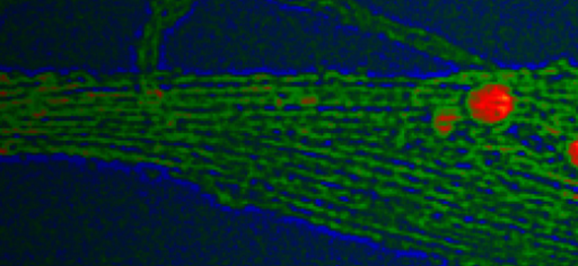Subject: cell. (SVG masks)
Here are the masks:
<instances>
[{
	"instance_id": "obj_1",
	"label": "cell",
	"mask_w": 578,
	"mask_h": 266,
	"mask_svg": "<svg viewBox=\"0 0 578 266\" xmlns=\"http://www.w3.org/2000/svg\"><path fill=\"white\" fill-rule=\"evenodd\" d=\"M469 107L475 119L487 123L503 120L511 109L509 90L501 85H488L470 96Z\"/></svg>"
},
{
	"instance_id": "obj_2",
	"label": "cell",
	"mask_w": 578,
	"mask_h": 266,
	"mask_svg": "<svg viewBox=\"0 0 578 266\" xmlns=\"http://www.w3.org/2000/svg\"><path fill=\"white\" fill-rule=\"evenodd\" d=\"M460 119V115L454 113V112H443L436 116L437 124L444 123V124H451L452 122L458 121Z\"/></svg>"
},
{
	"instance_id": "obj_3",
	"label": "cell",
	"mask_w": 578,
	"mask_h": 266,
	"mask_svg": "<svg viewBox=\"0 0 578 266\" xmlns=\"http://www.w3.org/2000/svg\"><path fill=\"white\" fill-rule=\"evenodd\" d=\"M569 157L570 160L574 162L576 166H578V141L571 143V146L569 148Z\"/></svg>"
},
{
	"instance_id": "obj_4",
	"label": "cell",
	"mask_w": 578,
	"mask_h": 266,
	"mask_svg": "<svg viewBox=\"0 0 578 266\" xmlns=\"http://www.w3.org/2000/svg\"><path fill=\"white\" fill-rule=\"evenodd\" d=\"M436 127H437V130L439 131V133H443V135H445V133H448L449 131L452 130V124L439 123L436 125Z\"/></svg>"
},
{
	"instance_id": "obj_5",
	"label": "cell",
	"mask_w": 578,
	"mask_h": 266,
	"mask_svg": "<svg viewBox=\"0 0 578 266\" xmlns=\"http://www.w3.org/2000/svg\"><path fill=\"white\" fill-rule=\"evenodd\" d=\"M301 105H312V104H315L316 103V98L314 96H308V97H304L303 99L300 101Z\"/></svg>"
},
{
	"instance_id": "obj_6",
	"label": "cell",
	"mask_w": 578,
	"mask_h": 266,
	"mask_svg": "<svg viewBox=\"0 0 578 266\" xmlns=\"http://www.w3.org/2000/svg\"><path fill=\"white\" fill-rule=\"evenodd\" d=\"M154 95H155L156 97H158V98H162V97L164 96V91H163V90L160 89V88H156V89H154Z\"/></svg>"
},
{
	"instance_id": "obj_7",
	"label": "cell",
	"mask_w": 578,
	"mask_h": 266,
	"mask_svg": "<svg viewBox=\"0 0 578 266\" xmlns=\"http://www.w3.org/2000/svg\"><path fill=\"white\" fill-rule=\"evenodd\" d=\"M277 104H278L279 106L281 105V101H280V99H278V101H277Z\"/></svg>"
}]
</instances>
